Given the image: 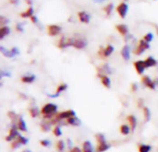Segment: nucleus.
<instances>
[{"instance_id":"obj_1","label":"nucleus","mask_w":158,"mask_h":152,"mask_svg":"<svg viewBox=\"0 0 158 152\" xmlns=\"http://www.w3.org/2000/svg\"><path fill=\"white\" fill-rule=\"evenodd\" d=\"M57 106L53 103H47L42 108V114L46 119H51L52 117H55L57 115Z\"/></svg>"},{"instance_id":"obj_2","label":"nucleus","mask_w":158,"mask_h":152,"mask_svg":"<svg viewBox=\"0 0 158 152\" xmlns=\"http://www.w3.org/2000/svg\"><path fill=\"white\" fill-rule=\"evenodd\" d=\"M95 139L98 143L97 149L95 152H105L107 149H110V146L106 143V141L105 139V136H103L102 134H97L95 135Z\"/></svg>"},{"instance_id":"obj_3","label":"nucleus","mask_w":158,"mask_h":152,"mask_svg":"<svg viewBox=\"0 0 158 152\" xmlns=\"http://www.w3.org/2000/svg\"><path fill=\"white\" fill-rule=\"evenodd\" d=\"M150 47L149 46V43H147L144 39V40H141L139 42V45H138L136 50H135V54L136 55H141V54L144 53L146 49H148V48Z\"/></svg>"},{"instance_id":"obj_4","label":"nucleus","mask_w":158,"mask_h":152,"mask_svg":"<svg viewBox=\"0 0 158 152\" xmlns=\"http://www.w3.org/2000/svg\"><path fill=\"white\" fill-rule=\"evenodd\" d=\"M87 46V41L84 38H73V44L72 47H74L77 49H83Z\"/></svg>"},{"instance_id":"obj_5","label":"nucleus","mask_w":158,"mask_h":152,"mask_svg":"<svg viewBox=\"0 0 158 152\" xmlns=\"http://www.w3.org/2000/svg\"><path fill=\"white\" fill-rule=\"evenodd\" d=\"M19 133H18V127L13 125L12 128L9 130V134L8 135V136L6 137V140L10 142V141H13V140H16L17 137L19 136Z\"/></svg>"},{"instance_id":"obj_6","label":"nucleus","mask_w":158,"mask_h":152,"mask_svg":"<svg viewBox=\"0 0 158 152\" xmlns=\"http://www.w3.org/2000/svg\"><path fill=\"white\" fill-rule=\"evenodd\" d=\"M128 9H129V7H128V5L126 3H121L117 6V11L118 13V15H119L122 19H124L127 15V12H128Z\"/></svg>"},{"instance_id":"obj_7","label":"nucleus","mask_w":158,"mask_h":152,"mask_svg":"<svg viewBox=\"0 0 158 152\" xmlns=\"http://www.w3.org/2000/svg\"><path fill=\"white\" fill-rule=\"evenodd\" d=\"M0 51H1L5 56L8 57V58H13L14 56L19 55V51L17 47H13L11 50H6L3 47H0Z\"/></svg>"},{"instance_id":"obj_8","label":"nucleus","mask_w":158,"mask_h":152,"mask_svg":"<svg viewBox=\"0 0 158 152\" xmlns=\"http://www.w3.org/2000/svg\"><path fill=\"white\" fill-rule=\"evenodd\" d=\"M113 51H114V47H113V46L111 45H108L105 49H103V47L100 48L99 50V55L103 58H107L109 57L111 54L113 53Z\"/></svg>"},{"instance_id":"obj_9","label":"nucleus","mask_w":158,"mask_h":152,"mask_svg":"<svg viewBox=\"0 0 158 152\" xmlns=\"http://www.w3.org/2000/svg\"><path fill=\"white\" fill-rule=\"evenodd\" d=\"M141 83L144 84L146 87L150 88V89L154 90L155 88V83L152 81L149 76H144L141 78Z\"/></svg>"},{"instance_id":"obj_10","label":"nucleus","mask_w":158,"mask_h":152,"mask_svg":"<svg viewBox=\"0 0 158 152\" xmlns=\"http://www.w3.org/2000/svg\"><path fill=\"white\" fill-rule=\"evenodd\" d=\"M134 67H135V70L137 71L138 74H142L144 71V70L146 69L145 64H144V60H138L134 62Z\"/></svg>"},{"instance_id":"obj_11","label":"nucleus","mask_w":158,"mask_h":152,"mask_svg":"<svg viewBox=\"0 0 158 152\" xmlns=\"http://www.w3.org/2000/svg\"><path fill=\"white\" fill-rule=\"evenodd\" d=\"M61 32V28L57 25H49L48 26V33L51 36H56Z\"/></svg>"},{"instance_id":"obj_12","label":"nucleus","mask_w":158,"mask_h":152,"mask_svg":"<svg viewBox=\"0 0 158 152\" xmlns=\"http://www.w3.org/2000/svg\"><path fill=\"white\" fill-rule=\"evenodd\" d=\"M121 56L125 60H130V49L129 46H124L121 50Z\"/></svg>"},{"instance_id":"obj_13","label":"nucleus","mask_w":158,"mask_h":152,"mask_svg":"<svg viewBox=\"0 0 158 152\" xmlns=\"http://www.w3.org/2000/svg\"><path fill=\"white\" fill-rule=\"evenodd\" d=\"M127 120H128V121H129V124H130V130L134 131L135 128H136V126H137V119H136V117L133 116V115H130V116L127 117Z\"/></svg>"},{"instance_id":"obj_14","label":"nucleus","mask_w":158,"mask_h":152,"mask_svg":"<svg viewBox=\"0 0 158 152\" xmlns=\"http://www.w3.org/2000/svg\"><path fill=\"white\" fill-rule=\"evenodd\" d=\"M100 76V79H101V83L102 85L106 87V88H109L110 87V84H111V81L109 79V77L106 74H99Z\"/></svg>"},{"instance_id":"obj_15","label":"nucleus","mask_w":158,"mask_h":152,"mask_svg":"<svg viewBox=\"0 0 158 152\" xmlns=\"http://www.w3.org/2000/svg\"><path fill=\"white\" fill-rule=\"evenodd\" d=\"M82 152H95L93 151V146L90 141H84L82 144Z\"/></svg>"},{"instance_id":"obj_16","label":"nucleus","mask_w":158,"mask_h":152,"mask_svg":"<svg viewBox=\"0 0 158 152\" xmlns=\"http://www.w3.org/2000/svg\"><path fill=\"white\" fill-rule=\"evenodd\" d=\"M17 127H18L19 130H21L22 132H26L27 131V126H26V124H25V121H24L22 117H19V118H18Z\"/></svg>"},{"instance_id":"obj_17","label":"nucleus","mask_w":158,"mask_h":152,"mask_svg":"<svg viewBox=\"0 0 158 152\" xmlns=\"http://www.w3.org/2000/svg\"><path fill=\"white\" fill-rule=\"evenodd\" d=\"M78 15H79V19H80V21H81V22L89 23V22H90V16H89L85 11H81V12H79V13H78Z\"/></svg>"},{"instance_id":"obj_18","label":"nucleus","mask_w":158,"mask_h":152,"mask_svg":"<svg viewBox=\"0 0 158 152\" xmlns=\"http://www.w3.org/2000/svg\"><path fill=\"white\" fill-rule=\"evenodd\" d=\"M144 64L146 68H151V67H154L157 64L156 60H155L152 57H148L146 60H144Z\"/></svg>"},{"instance_id":"obj_19","label":"nucleus","mask_w":158,"mask_h":152,"mask_svg":"<svg viewBox=\"0 0 158 152\" xmlns=\"http://www.w3.org/2000/svg\"><path fill=\"white\" fill-rule=\"evenodd\" d=\"M67 124H70V125H73V126H78L81 124V121L79 120L76 116L74 117H70V119L67 120Z\"/></svg>"},{"instance_id":"obj_20","label":"nucleus","mask_w":158,"mask_h":152,"mask_svg":"<svg viewBox=\"0 0 158 152\" xmlns=\"http://www.w3.org/2000/svg\"><path fill=\"white\" fill-rule=\"evenodd\" d=\"M116 28H117V30L118 31V33H119L120 34H122V35H127L128 27L126 25H124V24H119V25H117Z\"/></svg>"},{"instance_id":"obj_21","label":"nucleus","mask_w":158,"mask_h":152,"mask_svg":"<svg viewBox=\"0 0 158 152\" xmlns=\"http://www.w3.org/2000/svg\"><path fill=\"white\" fill-rule=\"evenodd\" d=\"M35 80V76L31 74V75H25L21 77V82L25 83V84H31V83L34 82Z\"/></svg>"},{"instance_id":"obj_22","label":"nucleus","mask_w":158,"mask_h":152,"mask_svg":"<svg viewBox=\"0 0 158 152\" xmlns=\"http://www.w3.org/2000/svg\"><path fill=\"white\" fill-rule=\"evenodd\" d=\"M120 133L122 135H128L130 134V127L129 125H127V124H122L120 126Z\"/></svg>"},{"instance_id":"obj_23","label":"nucleus","mask_w":158,"mask_h":152,"mask_svg":"<svg viewBox=\"0 0 158 152\" xmlns=\"http://www.w3.org/2000/svg\"><path fill=\"white\" fill-rule=\"evenodd\" d=\"M10 32V29L7 26H3L0 30V39H3L5 36H7L8 34Z\"/></svg>"},{"instance_id":"obj_24","label":"nucleus","mask_w":158,"mask_h":152,"mask_svg":"<svg viewBox=\"0 0 158 152\" xmlns=\"http://www.w3.org/2000/svg\"><path fill=\"white\" fill-rule=\"evenodd\" d=\"M144 121H149L151 119V112L150 110L147 107H144Z\"/></svg>"},{"instance_id":"obj_25","label":"nucleus","mask_w":158,"mask_h":152,"mask_svg":"<svg viewBox=\"0 0 158 152\" xmlns=\"http://www.w3.org/2000/svg\"><path fill=\"white\" fill-rule=\"evenodd\" d=\"M67 40H68V39H66L65 36H62L60 38V40H59V42H58V47L59 48H66V47H68Z\"/></svg>"},{"instance_id":"obj_26","label":"nucleus","mask_w":158,"mask_h":152,"mask_svg":"<svg viewBox=\"0 0 158 152\" xmlns=\"http://www.w3.org/2000/svg\"><path fill=\"white\" fill-rule=\"evenodd\" d=\"M32 14H33V8L31 7V8H29L28 9H27V11L26 12H23V13H21V16L22 17V18H29V17H32Z\"/></svg>"},{"instance_id":"obj_27","label":"nucleus","mask_w":158,"mask_h":152,"mask_svg":"<svg viewBox=\"0 0 158 152\" xmlns=\"http://www.w3.org/2000/svg\"><path fill=\"white\" fill-rule=\"evenodd\" d=\"M67 88H68V85H67L66 84H60V85H59L57 86V94H56V96H58L59 94L65 91V90L67 89Z\"/></svg>"},{"instance_id":"obj_28","label":"nucleus","mask_w":158,"mask_h":152,"mask_svg":"<svg viewBox=\"0 0 158 152\" xmlns=\"http://www.w3.org/2000/svg\"><path fill=\"white\" fill-rule=\"evenodd\" d=\"M29 112H30V114H31V116L32 117V118H36V117H38V115H39V110L35 107L31 108V109L29 110Z\"/></svg>"},{"instance_id":"obj_29","label":"nucleus","mask_w":158,"mask_h":152,"mask_svg":"<svg viewBox=\"0 0 158 152\" xmlns=\"http://www.w3.org/2000/svg\"><path fill=\"white\" fill-rule=\"evenodd\" d=\"M151 150V146L149 145H140L139 146V152H150Z\"/></svg>"},{"instance_id":"obj_30","label":"nucleus","mask_w":158,"mask_h":152,"mask_svg":"<svg viewBox=\"0 0 158 152\" xmlns=\"http://www.w3.org/2000/svg\"><path fill=\"white\" fill-rule=\"evenodd\" d=\"M64 149H65V144L62 140H59L57 143V149L58 152H63Z\"/></svg>"},{"instance_id":"obj_31","label":"nucleus","mask_w":158,"mask_h":152,"mask_svg":"<svg viewBox=\"0 0 158 152\" xmlns=\"http://www.w3.org/2000/svg\"><path fill=\"white\" fill-rule=\"evenodd\" d=\"M51 124L52 122H47V121H43V124H41V128L43 131H49V129H50V126H51Z\"/></svg>"},{"instance_id":"obj_32","label":"nucleus","mask_w":158,"mask_h":152,"mask_svg":"<svg viewBox=\"0 0 158 152\" xmlns=\"http://www.w3.org/2000/svg\"><path fill=\"white\" fill-rule=\"evenodd\" d=\"M19 144L21 145H26L28 143V139L25 138L24 136H21V135H19V136L17 137V139H16Z\"/></svg>"},{"instance_id":"obj_33","label":"nucleus","mask_w":158,"mask_h":152,"mask_svg":"<svg viewBox=\"0 0 158 152\" xmlns=\"http://www.w3.org/2000/svg\"><path fill=\"white\" fill-rule=\"evenodd\" d=\"M53 133H54V135H55L56 136H60L62 135V132H61L60 127H59V126H56L55 129L53 130Z\"/></svg>"},{"instance_id":"obj_34","label":"nucleus","mask_w":158,"mask_h":152,"mask_svg":"<svg viewBox=\"0 0 158 152\" xmlns=\"http://www.w3.org/2000/svg\"><path fill=\"white\" fill-rule=\"evenodd\" d=\"M110 69H109V67H108V65L107 64H105V65H103L102 66V69H99V71H102V72H107V73H109V72H111V71H109Z\"/></svg>"},{"instance_id":"obj_35","label":"nucleus","mask_w":158,"mask_h":152,"mask_svg":"<svg viewBox=\"0 0 158 152\" xmlns=\"http://www.w3.org/2000/svg\"><path fill=\"white\" fill-rule=\"evenodd\" d=\"M103 9H105V11L106 12L107 15H110V13H111L112 9H113V5L112 4H108L107 6L105 8H103Z\"/></svg>"},{"instance_id":"obj_36","label":"nucleus","mask_w":158,"mask_h":152,"mask_svg":"<svg viewBox=\"0 0 158 152\" xmlns=\"http://www.w3.org/2000/svg\"><path fill=\"white\" fill-rule=\"evenodd\" d=\"M152 38H154V36H152V34L151 33H149L145 34V36H144V40H145L147 43H150V42L152 40Z\"/></svg>"},{"instance_id":"obj_37","label":"nucleus","mask_w":158,"mask_h":152,"mask_svg":"<svg viewBox=\"0 0 158 152\" xmlns=\"http://www.w3.org/2000/svg\"><path fill=\"white\" fill-rule=\"evenodd\" d=\"M40 144L43 146H48L49 145H50V142H49L48 140H41L40 141Z\"/></svg>"},{"instance_id":"obj_38","label":"nucleus","mask_w":158,"mask_h":152,"mask_svg":"<svg viewBox=\"0 0 158 152\" xmlns=\"http://www.w3.org/2000/svg\"><path fill=\"white\" fill-rule=\"evenodd\" d=\"M8 117H9V118H11L12 120H14V119H16V118H17V115H16V113H15V112H13V111H9V112H8Z\"/></svg>"},{"instance_id":"obj_39","label":"nucleus","mask_w":158,"mask_h":152,"mask_svg":"<svg viewBox=\"0 0 158 152\" xmlns=\"http://www.w3.org/2000/svg\"><path fill=\"white\" fill-rule=\"evenodd\" d=\"M70 152H82V151H81L80 149H79L78 146H74V148H72V149H71Z\"/></svg>"},{"instance_id":"obj_40","label":"nucleus","mask_w":158,"mask_h":152,"mask_svg":"<svg viewBox=\"0 0 158 152\" xmlns=\"http://www.w3.org/2000/svg\"><path fill=\"white\" fill-rule=\"evenodd\" d=\"M137 89H138V85L136 84H132L131 85V91L132 92H136Z\"/></svg>"},{"instance_id":"obj_41","label":"nucleus","mask_w":158,"mask_h":152,"mask_svg":"<svg viewBox=\"0 0 158 152\" xmlns=\"http://www.w3.org/2000/svg\"><path fill=\"white\" fill-rule=\"evenodd\" d=\"M31 19H32V22L33 23H36V22H38V19H37L35 16H32V17L31 18Z\"/></svg>"},{"instance_id":"obj_42","label":"nucleus","mask_w":158,"mask_h":152,"mask_svg":"<svg viewBox=\"0 0 158 152\" xmlns=\"http://www.w3.org/2000/svg\"><path fill=\"white\" fill-rule=\"evenodd\" d=\"M17 30L19 31V32H22V31H23V29H22V27H21V24H18V25H17Z\"/></svg>"},{"instance_id":"obj_43","label":"nucleus","mask_w":158,"mask_h":152,"mask_svg":"<svg viewBox=\"0 0 158 152\" xmlns=\"http://www.w3.org/2000/svg\"><path fill=\"white\" fill-rule=\"evenodd\" d=\"M11 3H14V4H19V1L18 0H10Z\"/></svg>"},{"instance_id":"obj_44","label":"nucleus","mask_w":158,"mask_h":152,"mask_svg":"<svg viewBox=\"0 0 158 152\" xmlns=\"http://www.w3.org/2000/svg\"><path fill=\"white\" fill-rule=\"evenodd\" d=\"M93 1L98 2V3H101V2H103V1H106V0H93Z\"/></svg>"},{"instance_id":"obj_45","label":"nucleus","mask_w":158,"mask_h":152,"mask_svg":"<svg viewBox=\"0 0 158 152\" xmlns=\"http://www.w3.org/2000/svg\"><path fill=\"white\" fill-rule=\"evenodd\" d=\"M23 152H30V151H29V150H24Z\"/></svg>"},{"instance_id":"obj_46","label":"nucleus","mask_w":158,"mask_h":152,"mask_svg":"<svg viewBox=\"0 0 158 152\" xmlns=\"http://www.w3.org/2000/svg\"><path fill=\"white\" fill-rule=\"evenodd\" d=\"M157 34H158V29H157Z\"/></svg>"}]
</instances>
